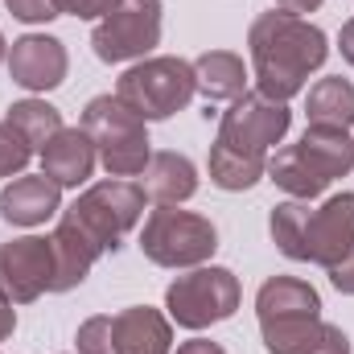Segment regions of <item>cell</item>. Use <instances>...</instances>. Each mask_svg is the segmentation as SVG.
<instances>
[{
	"label": "cell",
	"mask_w": 354,
	"mask_h": 354,
	"mask_svg": "<svg viewBox=\"0 0 354 354\" xmlns=\"http://www.w3.org/2000/svg\"><path fill=\"white\" fill-rule=\"evenodd\" d=\"M248 46H252V66H256V91L276 103H288L292 95H301L309 75L322 71L330 58V41L317 25L292 12H276V8L252 21Z\"/></svg>",
	"instance_id": "cell-1"
},
{
	"label": "cell",
	"mask_w": 354,
	"mask_h": 354,
	"mask_svg": "<svg viewBox=\"0 0 354 354\" xmlns=\"http://www.w3.org/2000/svg\"><path fill=\"white\" fill-rule=\"evenodd\" d=\"M83 128L99 149V165L107 177H140L153 149H149V132L145 120L120 99V95H95L83 111Z\"/></svg>",
	"instance_id": "cell-2"
},
{
	"label": "cell",
	"mask_w": 354,
	"mask_h": 354,
	"mask_svg": "<svg viewBox=\"0 0 354 354\" xmlns=\"http://www.w3.org/2000/svg\"><path fill=\"white\" fill-rule=\"evenodd\" d=\"M140 252L157 268H202L218 252V231L210 218L177 206H153L140 231Z\"/></svg>",
	"instance_id": "cell-3"
},
{
	"label": "cell",
	"mask_w": 354,
	"mask_h": 354,
	"mask_svg": "<svg viewBox=\"0 0 354 354\" xmlns=\"http://www.w3.org/2000/svg\"><path fill=\"white\" fill-rule=\"evenodd\" d=\"M194 62L185 58H140L128 66L115 83V95L149 124V120H169L194 99Z\"/></svg>",
	"instance_id": "cell-4"
},
{
	"label": "cell",
	"mask_w": 354,
	"mask_h": 354,
	"mask_svg": "<svg viewBox=\"0 0 354 354\" xmlns=\"http://www.w3.org/2000/svg\"><path fill=\"white\" fill-rule=\"evenodd\" d=\"M145 198H149L145 185L128 177H111V181L91 185L87 194H79L75 206H66L62 214H71L103 252H115L120 239L145 218Z\"/></svg>",
	"instance_id": "cell-5"
},
{
	"label": "cell",
	"mask_w": 354,
	"mask_h": 354,
	"mask_svg": "<svg viewBox=\"0 0 354 354\" xmlns=\"http://www.w3.org/2000/svg\"><path fill=\"white\" fill-rule=\"evenodd\" d=\"M239 276L231 268H189L165 288V309L177 326L185 330H206L214 322H227L239 309Z\"/></svg>",
	"instance_id": "cell-6"
},
{
	"label": "cell",
	"mask_w": 354,
	"mask_h": 354,
	"mask_svg": "<svg viewBox=\"0 0 354 354\" xmlns=\"http://www.w3.org/2000/svg\"><path fill=\"white\" fill-rule=\"evenodd\" d=\"M161 41V0H120L91 33V50L99 62H136L153 54Z\"/></svg>",
	"instance_id": "cell-7"
},
{
	"label": "cell",
	"mask_w": 354,
	"mask_h": 354,
	"mask_svg": "<svg viewBox=\"0 0 354 354\" xmlns=\"http://www.w3.org/2000/svg\"><path fill=\"white\" fill-rule=\"evenodd\" d=\"M292 128V111L288 103H276L260 91H243L239 99H231V107L218 120V140L239 149V153H256L268 157L272 145H280Z\"/></svg>",
	"instance_id": "cell-8"
},
{
	"label": "cell",
	"mask_w": 354,
	"mask_h": 354,
	"mask_svg": "<svg viewBox=\"0 0 354 354\" xmlns=\"http://www.w3.org/2000/svg\"><path fill=\"white\" fill-rule=\"evenodd\" d=\"M54 284V248L41 235H21L0 243V297L8 305H29Z\"/></svg>",
	"instance_id": "cell-9"
},
{
	"label": "cell",
	"mask_w": 354,
	"mask_h": 354,
	"mask_svg": "<svg viewBox=\"0 0 354 354\" xmlns=\"http://www.w3.org/2000/svg\"><path fill=\"white\" fill-rule=\"evenodd\" d=\"M66 71H71V58H66V46L58 37L25 33L8 50V75H12V83L33 91V95H46V91L62 87Z\"/></svg>",
	"instance_id": "cell-10"
},
{
	"label": "cell",
	"mask_w": 354,
	"mask_h": 354,
	"mask_svg": "<svg viewBox=\"0 0 354 354\" xmlns=\"http://www.w3.org/2000/svg\"><path fill=\"white\" fill-rule=\"evenodd\" d=\"M264 351L268 354H351V338L317 317H280L264 322Z\"/></svg>",
	"instance_id": "cell-11"
},
{
	"label": "cell",
	"mask_w": 354,
	"mask_h": 354,
	"mask_svg": "<svg viewBox=\"0 0 354 354\" xmlns=\"http://www.w3.org/2000/svg\"><path fill=\"white\" fill-rule=\"evenodd\" d=\"M309 264L334 268L354 248V194H334L309 214Z\"/></svg>",
	"instance_id": "cell-12"
},
{
	"label": "cell",
	"mask_w": 354,
	"mask_h": 354,
	"mask_svg": "<svg viewBox=\"0 0 354 354\" xmlns=\"http://www.w3.org/2000/svg\"><path fill=\"white\" fill-rule=\"evenodd\" d=\"M62 206V185L46 174H21L0 189V218L12 227H41Z\"/></svg>",
	"instance_id": "cell-13"
},
{
	"label": "cell",
	"mask_w": 354,
	"mask_h": 354,
	"mask_svg": "<svg viewBox=\"0 0 354 354\" xmlns=\"http://www.w3.org/2000/svg\"><path fill=\"white\" fill-rule=\"evenodd\" d=\"M50 248H54V284H50L54 292L79 288V284L87 280V272L95 268V260L103 256V248L91 239L71 214L58 218V227H54V235H50Z\"/></svg>",
	"instance_id": "cell-14"
},
{
	"label": "cell",
	"mask_w": 354,
	"mask_h": 354,
	"mask_svg": "<svg viewBox=\"0 0 354 354\" xmlns=\"http://www.w3.org/2000/svg\"><path fill=\"white\" fill-rule=\"evenodd\" d=\"M99 165V149L87 136V128H62L46 149H41V174L58 185H83Z\"/></svg>",
	"instance_id": "cell-15"
},
{
	"label": "cell",
	"mask_w": 354,
	"mask_h": 354,
	"mask_svg": "<svg viewBox=\"0 0 354 354\" xmlns=\"http://www.w3.org/2000/svg\"><path fill=\"white\" fill-rule=\"evenodd\" d=\"M115 330V354H174V330L161 309L132 305L111 317Z\"/></svg>",
	"instance_id": "cell-16"
},
{
	"label": "cell",
	"mask_w": 354,
	"mask_h": 354,
	"mask_svg": "<svg viewBox=\"0 0 354 354\" xmlns=\"http://www.w3.org/2000/svg\"><path fill=\"white\" fill-rule=\"evenodd\" d=\"M256 313H260V326L280 322V317H317L322 297H317L313 284H305L297 276H272L256 292Z\"/></svg>",
	"instance_id": "cell-17"
},
{
	"label": "cell",
	"mask_w": 354,
	"mask_h": 354,
	"mask_svg": "<svg viewBox=\"0 0 354 354\" xmlns=\"http://www.w3.org/2000/svg\"><path fill=\"white\" fill-rule=\"evenodd\" d=\"M140 177H145V194L157 198L161 206L189 202V198L198 194V169H194V161L181 157V153H153Z\"/></svg>",
	"instance_id": "cell-18"
},
{
	"label": "cell",
	"mask_w": 354,
	"mask_h": 354,
	"mask_svg": "<svg viewBox=\"0 0 354 354\" xmlns=\"http://www.w3.org/2000/svg\"><path fill=\"white\" fill-rule=\"evenodd\" d=\"M297 149L309 157V165L326 181L334 177H346L354 169V140L346 128H305V136L297 140Z\"/></svg>",
	"instance_id": "cell-19"
},
{
	"label": "cell",
	"mask_w": 354,
	"mask_h": 354,
	"mask_svg": "<svg viewBox=\"0 0 354 354\" xmlns=\"http://www.w3.org/2000/svg\"><path fill=\"white\" fill-rule=\"evenodd\" d=\"M194 83L206 99H239L248 91V66L231 50H206L194 58Z\"/></svg>",
	"instance_id": "cell-20"
},
{
	"label": "cell",
	"mask_w": 354,
	"mask_h": 354,
	"mask_svg": "<svg viewBox=\"0 0 354 354\" xmlns=\"http://www.w3.org/2000/svg\"><path fill=\"white\" fill-rule=\"evenodd\" d=\"M305 115L313 128H351L354 124V83L342 75L317 79L305 99Z\"/></svg>",
	"instance_id": "cell-21"
},
{
	"label": "cell",
	"mask_w": 354,
	"mask_h": 354,
	"mask_svg": "<svg viewBox=\"0 0 354 354\" xmlns=\"http://www.w3.org/2000/svg\"><path fill=\"white\" fill-rule=\"evenodd\" d=\"M268 174V157H256V153H239L223 140H214L210 149V181L227 194H239V189H252L260 177Z\"/></svg>",
	"instance_id": "cell-22"
},
{
	"label": "cell",
	"mask_w": 354,
	"mask_h": 354,
	"mask_svg": "<svg viewBox=\"0 0 354 354\" xmlns=\"http://www.w3.org/2000/svg\"><path fill=\"white\" fill-rule=\"evenodd\" d=\"M4 124L17 128V132L29 140L33 153H41V149L62 132V111H58L54 103H46V99H21V103H12V107L4 111Z\"/></svg>",
	"instance_id": "cell-23"
},
{
	"label": "cell",
	"mask_w": 354,
	"mask_h": 354,
	"mask_svg": "<svg viewBox=\"0 0 354 354\" xmlns=\"http://www.w3.org/2000/svg\"><path fill=\"white\" fill-rule=\"evenodd\" d=\"M309 202H301V198H288V202H280L276 210H272V218H268V231H272V243L288 256V260H297V264H309V243H305V235H309Z\"/></svg>",
	"instance_id": "cell-24"
},
{
	"label": "cell",
	"mask_w": 354,
	"mask_h": 354,
	"mask_svg": "<svg viewBox=\"0 0 354 354\" xmlns=\"http://www.w3.org/2000/svg\"><path fill=\"white\" fill-rule=\"evenodd\" d=\"M268 177L284 189V194H292V198H301V202H309V198H317L330 181L317 174L313 165H309V157L297 149V145H288V149H280L272 161H268Z\"/></svg>",
	"instance_id": "cell-25"
},
{
	"label": "cell",
	"mask_w": 354,
	"mask_h": 354,
	"mask_svg": "<svg viewBox=\"0 0 354 354\" xmlns=\"http://www.w3.org/2000/svg\"><path fill=\"white\" fill-rule=\"evenodd\" d=\"M29 157H33L29 140L0 120V177H21L25 165H29Z\"/></svg>",
	"instance_id": "cell-26"
},
{
	"label": "cell",
	"mask_w": 354,
	"mask_h": 354,
	"mask_svg": "<svg viewBox=\"0 0 354 354\" xmlns=\"http://www.w3.org/2000/svg\"><path fill=\"white\" fill-rule=\"evenodd\" d=\"M79 354H115V330H111V317H87L75 334Z\"/></svg>",
	"instance_id": "cell-27"
},
{
	"label": "cell",
	"mask_w": 354,
	"mask_h": 354,
	"mask_svg": "<svg viewBox=\"0 0 354 354\" xmlns=\"http://www.w3.org/2000/svg\"><path fill=\"white\" fill-rule=\"evenodd\" d=\"M8 4V12L17 17V21H25V25H46V21H54V17H62V4L58 0H4Z\"/></svg>",
	"instance_id": "cell-28"
},
{
	"label": "cell",
	"mask_w": 354,
	"mask_h": 354,
	"mask_svg": "<svg viewBox=\"0 0 354 354\" xmlns=\"http://www.w3.org/2000/svg\"><path fill=\"white\" fill-rule=\"evenodd\" d=\"M58 4H62V12H71V17H79V21H95V17L103 21L120 0H58Z\"/></svg>",
	"instance_id": "cell-29"
},
{
	"label": "cell",
	"mask_w": 354,
	"mask_h": 354,
	"mask_svg": "<svg viewBox=\"0 0 354 354\" xmlns=\"http://www.w3.org/2000/svg\"><path fill=\"white\" fill-rule=\"evenodd\" d=\"M326 272H330V280H334V288H338V292L354 297V248H351V252H346V256H342L334 268H326Z\"/></svg>",
	"instance_id": "cell-30"
},
{
	"label": "cell",
	"mask_w": 354,
	"mask_h": 354,
	"mask_svg": "<svg viewBox=\"0 0 354 354\" xmlns=\"http://www.w3.org/2000/svg\"><path fill=\"white\" fill-rule=\"evenodd\" d=\"M177 354H227L218 342H210V338H189V342H181Z\"/></svg>",
	"instance_id": "cell-31"
},
{
	"label": "cell",
	"mask_w": 354,
	"mask_h": 354,
	"mask_svg": "<svg viewBox=\"0 0 354 354\" xmlns=\"http://www.w3.org/2000/svg\"><path fill=\"white\" fill-rule=\"evenodd\" d=\"M276 8H280V12H292V17H301V12H317V8H322V0H276Z\"/></svg>",
	"instance_id": "cell-32"
},
{
	"label": "cell",
	"mask_w": 354,
	"mask_h": 354,
	"mask_svg": "<svg viewBox=\"0 0 354 354\" xmlns=\"http://www.w3.org/2000/svg\"><path fill=\"white\" fill-rule=\"evenodd\" d=\"M338 50H342V58L354 66V17L342 25V33H338Z\"/></svg>",
	"instance_id": "cell-33"
},
{
	"label": "cell",
	"mask_w": 354,
	"mask_h": 354,
	"mask_svg": "<svg viewBox=\"0 0 354 354\" xmlns=\"http://www.w3.org/2000/svg\"><path fill=\"white\" fill-rule=\"evenodd\" d=\"M12 330H17V309H12V305H8V301L0 297V342H4V338H8Z\"/></svg>",
	"instance_id": "cell-34"
},
{
	"label": "cell",
	"mask_w": 354,
	"mask_h": 354,
	"mask_svg": "<svg viewBox=\"0 0 354 354\" xmlns=\"http://www.w3.org/2000/svg\"><path fill=\"white\" fill-rule=\"evenodd\" d=\"M4 58H8V54H4V33H0V62H4Z\"/></svg>",
	"instance_id": "cell-35"
}]
</instances>
